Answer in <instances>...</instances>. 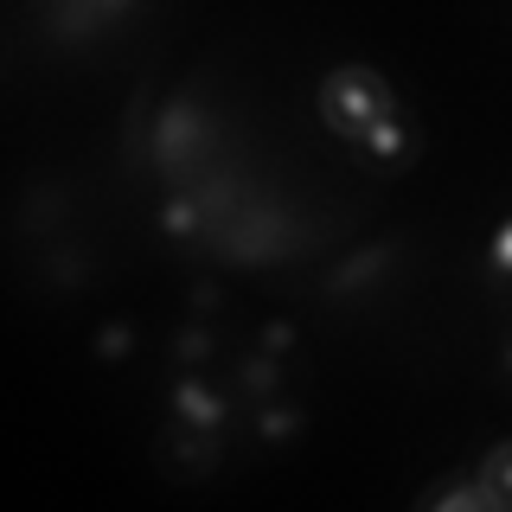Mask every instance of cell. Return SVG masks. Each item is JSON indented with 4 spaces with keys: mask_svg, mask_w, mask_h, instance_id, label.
Masks as SVG:
<instances>
[{
    "mask_svg": "<svg viewBox=\"0 0 512 512\" xmlns=\"http://www.w3.org/2000/svg\"><path fill=\"white\" fill-rule=\"evenodd\" d=\"M314 109H320V122H327L333 135L359 148L384 116H397V90L384 84V71H372V64H340V71L320 77Z\"/></svg>",
    "mask_w": 512,
    "mask_h": 512,
    "instance_id": "1",
    "label": "cell"
},
{
    "mask_svg": "<svg viewBox=\"0 0 512 512\" xmlns=\"http://www.w3.org/2000/svg\"><path fill=\"white\" fill-rule=\"evenodd\" d=\"M506 365H512V352H506Z\"/></svg>",
    "mask_w": 512,
    "mask_h": 512,
    "instance_id": "17",
    "label": "cell"
},
{
    "mask_svg": "<svg viewBox=\"0 0 512 512\" xmlns=\"http://www.w3.org/2000/svg\"><path fill=\"white\" fill-rule=\"evenodd\" d=\"M173 352H180V359H192V365H199V359H212V352H218V340H212V333H205V327H186L180 340H173Z\"/></svg>",
    "mask_w": 512,
    "mask_h": 512,
    "instance_id": "12",
    "label": "cell"
},
{
    "mask_svg": "<svg viewBox=\"0 0 512 512\" xmlns=\"http://www.w3.org/2000/svg\"><path fill=\"white\" fill-rule=\"evenodd\" d=\"M384 263H391V244H372V250H359L346 269H333V295H340V288H359L365 276H378Z\"/></svg>",
    "mask_w": 512,
    "mask_h": 512,
    "instance_id": "10",
    "label": "cell"
},
{
    "mask_svg": "<svg viewBox=\"0 0 512 512\" xmlns=\"http://www.w3.org/2000/svg\"><path fill=\"white\" fill-rule=\"evenodd\" d=\"M160 231H167V237H199L205 231L199 199H192V192H173V199L160 205Z\"/></svg>",
    "mask_w": 512,
    "mask_h": 512,
    "instance_id": "9",
    "label": "cell"
},
{
    "mask_svg": "<svg viewBox=\"0 0 512 512\" xmlns=\"http://www.w3.org/2000/svg\"><path fill=\"white\" fill-rule=\"evenodd\" d=\"M416 148H423V135H416V122H404V116H384L372 135L359 141L365 167H378V173H404V167H416Z\"/></svg>",
    "mask_w": 512,
    "mask_h": 512,
    "instance_id": "5",
    "label": "cell"
},
{
    "mask_svg": "<svg viewBox=\"0 0 512 512\" xmlns=\"http://www.w3.org/2000/svg\"><path fill=\"white\" fill-rule=\"evenodd\" d=\"M173 410H180V423H199V429H224V397L212 391L205 378H180L173 384Z\"/></svg>",
    "mask_w": 512,
    "mask_h": 512,
    "instance_id": "6",
    "label": "cell"
},
{
    "mask_svg": "<svg viewBox=\"0 0 512 512\" xmlns=\"http://www.w3.org/2000/svg\"><path fill=\"white\" fill-rule=\"evenodd\" d=\"M212 141H218L212 116H205L192 96H173L154 122V167L167 173L173 186H192L199 173H212Z\"/></svg>",
    "mask_w": 512,
    "mask_h": 512,
    "instance_id": "2",
    "label": "cell"
},
{
    "mask_svg": "<svg viewBox=\"0 0 512 512\" xmlns=\"http://www.w3.org/2000/svg\"><path fill=\"white\" fill-rule=\"evenodd\" d=\"M423 512H487V493H480V480H442V487L423 493Z\"/></svg>",
    "mask_w": 512,
    "mask_h": 512,
    "instance_id": "8",
    "label": "cell"
},
{
    "mask_svg": "<svg viewBox=\"0 0 512 512\" xmlns=\"http://www.w3.org/2000/svg\"><path fill=\"white\" fill-rule=\"evenodd\" d=\"M487 263L500 269V276H512V218L500 224V231H493V244H487Z\"/></svg>",
    "mask_w": 512,
    "mask_h": 512,
    "instance_id": "14",
    "label": "cell"
},
{
    "mask_svg": "<svg viewBox=\"0 0 512 512\" xmlns=\"http://www.w3.org/2000/svg\"><path fill=\"white\" fill-rule=\"evenodd\" d=\"M474 480H480V493H487V512H512V436L480 455Z\"/></svg>",
    "mask_w": 512,
    "mask_h": 512,
    "instance_id": "7",
    "label": "cell"
},
{
    "mask_svg": "<svg viewBox=\"0 0 512 512\" xmlns=\"http://www.w3.org/2000/svg\"><path fill=\"white\" fill-rule=\"evenodd\" d=\"M96 352H103V359H122V352H128V327H103V333H96Z\"/></svg>",
    "mask_w": 512,
    "mask_h": 512,
    "instance_id": "15",
    "label": "cell"
},
{
    "mask_svg": "<svg viewBox=\"0 0 512 512\" xmlns=\"http://www.w3.org/2000/svg\"><path fill=\"white\" fill-rule=\"evenodd\" d=\"M237 378H244V391H256V397H269V391H276V384H282V365H276V352H256V359H244V365H237Z\"/></svg>",
    "mask_w": 512,
    "mask_h": 512,
    "instance_id": "11",
    "label": "cell"
},
{
    "mask_svg": "<svg viewBox=\"0 0 512 512\" xmlns=\"http://www.w3.org/2000/svg\"><path fill=\"white\" fill-rule=\"evenodd\" d=\"M263 346H269V352H288V346H295V327H288V320H276V327L263 333Z\"/></svg>",
    "mask_w": 512,
    "mask_h": 512,
    "instance_id": "16",
    "label": "cell"
},
{
    "mask_svg": "<svg viewBox=\"0 0 512 512\" xmlns=\"http://www.w3.org/2000/svg\"><path fill=\"white\" fill-rule=\"evenodd\" d=\"M224 461L218 448V429H199V423H173L167 436H160V468L173 480H205Z\"/></svg>",
    "mask_w": 512,
    "mask_h": 512,
    "instance_id": "4",
    "label": "cell"
},
{
    "mask_svg": "<svg viewBox=\"0 0 512 512\" xmlns=\"http://www.w3.org/2000/svg\"><path fill=\"white\" fill-rule=\"evenodd\" d=\"M256 429H263V436H288V429H301V410H288V404H269Z\"/></svg>",
    "mask_w": 512,
    "mask_h": 512,
    "instance_id": "13",
    "label": "cell"
},
{
    "mask_svg": "<svg viewBox=\"0 0 512 512\" xmlns=\"http://www.w3.org/2000/svg\"><path fill=\"white\" fill-rule=\"evenodd\" d=\"M205 237H212L231 263H276V256H288V218L276 205H244L237 199Z\"/></svg>",
    "mask_w": 512,
    "mask_h": 512,
    "instance_id": "3",
    "label": "cell"
}]
</instances>
